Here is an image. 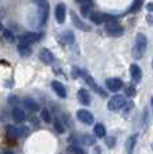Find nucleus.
I'll list each match as a JSON object with an SVG mask.
<instances>
[{"label":"nucleus","instance_id":"obj_1","mask_svg":"<svg viewBox=\"0 0 153 154\" xmlns=\"http://www.w3.org/2000/svg\"><path fill=\"white\" fill-rule=\"evenodd\" d=\"M146 46H148L146 35L142 34V32H138V34L136 35V43H134V49H133V56H134L136 60H140L141 57L145 54Z\"/></svg>","mask_w":153,"mask_h":154},{"label":"nucleus","instance_id":"obj_2","mask_svg":"<svg viewBox=\"0 0 153 154\" xmlns=\"http://www.w3.org/2000/svg\"><path fill=\"white\" fill-rule=\"evenodd\" d=\"M48 16H49V4L48 3H41V4H38L37 7V11H35V22L34 24L35 26H42V24L46 23V20H48Z\"/></svg>","mask_w":153,"mask_h":154},{"label":"nucleus","instance_id":"obj_3","mask_svg":"<svg viewBox=\"0 0 153 154\" xmlns=\"http://www.w3.org/2000/svg\"><path fill=\"white\" fill-rule=\"evenodd\" d=\"M125 104H126V100H125L123 96L115 95V96H113V97L108 100L107 107H108L110 111H118V109H121L122 107H125Z\"/></svg>","mask_w":153,"mask_h":154},{"label":"nucleus","instance_id":"obj_4","mask_svg":"<svg viewBox=\"0 0 153 154\" xmlns=\"http://www.w3.org/2000/svg\"><path fill=\"white\" fill-rule=\"evenodd\" d=\"M105 30L110 37H121L123 34V27L121 24H118L117 22H110V23H106Z\"/></svg>","mask_w":153,"mask_h":154},{"label":"nucleus","instance_id":"obj_5","mask_svg":"<svg viewBox=\"0 0 153 154\" xmlns=\"http://www.w3.org/2000/svg\"><path fill=\"white\" fill-rule=\"evenodd\" d=\"M77 119L80 120L81 123H84V125H92V123L95 122L94 115H92L89 111H87V109H79Z\"/></svg>","mask_w":153,"mask_h":154},{"label":"nucleus","instance_id":"obj_6","mask_svg":"<svg viewBox=\"0 0 153 154\" xmlns=\"http://www.w3.org/2000/svg\"><path fill=\"white\" fill-rule=\"evenodd\" d=\"M84 79H86V81H87V84L89 85V87L92 88V89L95 91V92L98 93V95H100V96H103V97H106L107 96V92H105V91L102 89V88L99 87V85L96 84V81H95L94 79H92L91 76H88V75H84Z\"/></svg>","mask_w":153,"mask_h":154},{"label":"nucleus","instance_id":"obj_7","mask_svg":"<svg viewBox=\"0 0 153 154\" xmlns=\"http://www.w3.org/2000/svg\"><path fill=\"white\" fill-rule=\"evenodd\" d=\"M41 37H42L41 32H26V34H23L19 39H20V42H26V43H30V45H31V43L39 41Z\"/></svg>","mask_w":153,"mask_h":154},{"label":"nucleus","instance_id":"obj_8","mask_svg":"<svg viewBox=\"0 0 153 154\" xmlns=\"http://www.w3.org/2000/svg\"><path fill=\"white\" fill-rule=\"evenodd\" d=\"M106 85H107L108 91L117 92V91H119L123 87V82H122L121 79H107L106 80Z\"/></svg>","mask_w":153,"mask_h":154},{"label":"nucleus","instance_id":"obj_9","mask_svg":"<svg viewBox=\"0 0 153 154\" xmlns=\"http://www.w3.org/2000/svg\"><path fill=\"white\" fill-rule=\"evenodd\" d=\"M130 76H132V80L134 82H140L141 77H142V72H141V68L136 64L130 65Z\"/></svg>","mask_w":153,"mask_h":154},{"label":"nucleus","instance_id":"obj_10","mask_svg":"<svg viewBox=\"0 0 153 154\" xmlns=\"http://www.w3.org/2000/svg\"><path fill=\"white\" fill-rule=\"evenodd\" d=\"M65 15H67V8H65V4L60 3L56 7V20L58 23H64L65 22Z\"/></svg>","mask_w":153,"mask_h":154},{"label":"nucleus","instance_id":"obj_11","mask_svg":"<svg viewBox=\"0 0 153 154\" xmlns=\"http://www.w3.org/2000/svg\"><path fill=\"white\" fill-rule=\"evenodd\" d=\"M39 58L43 64H53V61H54V56L49 49H42V50H41Z\"/></svg>","mask_w":153,"mask_h":154},{"label":"nucleus","instance_id":"obj_12","mask_svg":"<svg viewBox=\"0 0 153 154\" xmlns=\"http://www.w3.org/2000/svg\"><path fill=\"white\" fill-rule=\"evenodd\" d=\"M70 18H72L75 27H77V29H80V30H84V31H88V30H89V27L87 26L83 20H80V19H79V16L76 15L75 11H70Z\"/></svg>","mask_w":153,"mask_h":154},{"label":"nucleus","instance_id":"obj_13","mask_svg":"<svg viewBox=\"0 0 153 154\" xmlns=\"http://www.w3.org/2000/svg\"><path fill=\"white\" fill-rule=\"evenodd\" d=\"M52 88H53L54 92H56L60 97H67V89H65L64 84H61L60 81H53L52 82Z\"/></svg>","mask_w":153,"mask_h":154},{"label":"nucleus","instance_id":"obj_14","mask_svg":"<svg viewBox=\"0 0 153 154\" xmlns=\"http://www.w3.org/2000/svg\"><path fill=\"white\" fill-rule=\"evenodd\" d=\"M77 99L81 104H84V106H88V104L91 103V96H89V93L87 92L86 89H79Z\"/></svg>","mask_w":153,"mask_h":154},{"label":"nucleus","instance_id":"obj_15","mask_svg":"<svg viewBox=\"0 0 153 154\" xmlns=\"http://www.w3.org/2000/svg\"><path fill=\"white\" fill-rule=\"evenodd\" d=\"M12 118H14L15 122L22 123V122H24V119H26V114H24V111L23 109H20V108H14Z\"/></svg>","mask_w":153,"mask_h":154},{"label":"nucleus","instance_id":"obj_16","mask_svg":"<svg viewBox=\"0 0 153 154\" xmlns=\"http://www.w3.org/2000/svg\"><path fill=\"white\" fill-rule=\"evenodd\" d=\"M18 51L22 54V56H30L31 54V46H30V43H26V42H20L18 45Z\"/></svg>","mask_w":153,"mask_h":154},{"label":"nucleus","instance_id":"obj_17","mask_svg":"<svg viewBox=\"0 0 153 154\" xmlns=\"http://www.w3.org/2000/svg\"><path fill=\"white\" fill-rule=\"evenodd\" d=\"M136 142H137V134H133V135L126 141L127 154H132L133 153V149H134V146H136Z\"/></svg>","mask_w":153,"mask_h":154},{"label":"nucleus","instance_id":"obj_18","mask_svg":"<svg viewBox=\"0 0 153 154\" xmlns=\"http://www.w3.org/2000/svg\"><path fill=\"white\" fill-rule=\"evenodd\" d=\"M58 41L61 43H72L73 42V34L70 31L62 32V34L58 37Z\"/></svg>","mask_w":153,"mask_h":154},{"label":"nucleus","instance_id":"obj_19","mask_svg":"<svg viewBox=\"0 0 153 154\" xmlns=\"http://www.w3.org/2000/svg\"><path fill=\"white\" fill-rule=\"evenodd\" d=\"M94 133L98 138H105L106 137V127L102 125V123H98L94 127Z\"/></svg>","mask_w":153,"mask_h":154},{"label":"nucleus","instance_id":"obj_20","mask_svg":"<svg viewBox=\"0 0 153 154\" xmlns=\"http://www.w3.org/2000/svg\"><path fill=\"white\" fill-rule=\"evenodd\" d=\"M89 19H91L95 24L103 23V16H102V14L100 12H91L89 14Z\"/></svg>","mask_w":153,"mask_h":154},{"label":"nucleus","instance_id":"obj_21","mask_svg":"<svg viewBox=\"0 0 153 154\" xmlns=\"http://www.w3.org/2000/svg\"><path fill=\"white\" fill-rule=\"evenodd\" d=\"M24 106H26L27 108H29L30 111H33V112L38 111V108H39L38 103H35V101L31 100V99H26V101H24Z\"/></svg>","mask_w":153,"mask_h":154},{"label":"nucleus","instance_id":"obj_22","mask_svg":"<svg viewBox=\"0 0 153 154\" xmlns=\"http://www.w3.org/2000/svg\"><path fill=\"white\" fill-rule=\"evenodd\" d=\"M142 2L144 0H134L132 4V7L129 8V12H136V11H138L141 8V5H142Z\"/></svg>","mask_w":153,"mask_h":154},{"label":"nucleus","instance_id":"obj_23","mask_svg":"<svg viewBox=\"0 0 153 154\" xmlns=\"http://www.w3.org/2000/svg\"><path fill=\"white\" fill-rule=\"evenodd\" d=\"M68 153H70V154H86V153H84V150H81L80 147L75 146V145L68 146Z\"/></svg>","mask_w":153,"mask_h":154},{"label":"nucleus","instance_id":"obj_24","mask_svg":"<svg viewBox=\"0 0 153 154\" xmlns=\"http://www.w3.org/2000/svg\"><path fill=\"white\" fill-rule=\"evenodd\" d=\"M42 119H43V122H46V123H49L52 120V115H50V112H49V109L48 108H43L42 109Z\"/></svg>","mask_w":153,"mask_h":154},{"label":"nucleus","instance_id":"obj_25","mask_svg":"<svg viewBox=\"0 0 153 154\" xmlns=\"http://www.w3.org/2000/svg\"><path fill=\"white\" fill-rule=\"evenodd\" d=\"M3 35H4V38L8 41V42H14V41H15V37H14V34L10 31V30H4V31H3Z\"/></svg>","mask_w":153,"mask_h":154},{"label":"nucleus","instance_id":"obj_26","mask_svg":"<svg viewBox=\"0 0 153 154\" xmlns=\"http://www.w3.org/2000/svg\"><path fill=\"white\" fill-rule=\"evenodd\" d=\"M83 142L86 145H88V146H91V145H94L95 143V139L92 138L91 135H88V134H86V135L83 137Z\"/></svg>","mask_w":153,"mask_h":154},{"label":"nucleus","instance_id":"obj_27","mask_svg":"<svg viewBox=\"0 0 153 154\" xmlns=\"http://www.w3.org/2000/svg\"><path fill=\"white\" fill-rule=\"evenodd\" d=\"M103 16V22H106V23H110V22H117V18L113 15H108V14H102Z\"/></svg>","mask_w":153,"mask_h":154},{"label":"nucleus","instance_id":"obj_28","mask_svg":"<svg viewBox=\"0 0 153 154\" xmlns=\"http://www.w3.org/2000/svg\"><path fill=\"white\" fill-rule=\"evenodd\" d=\"M54 127H56V130L58 131V133H64V126H62V122H60L58 119L54 120Z\"/></svg>","mask_w":153,"mask_h":154},{"label":"nucleus","instance_id":"obj_29","mask_svg":"<svg viewBox=\"0 0 153 154\" xmlns=\"http://www.w3.org/2000/svg\"><path fill=\"white\" fill-rule=\"evenodd\" d=\"M126 95L130 96V97H133V96L136 95V88L133 87V85H129V87H126Z\"/></svg>","mask_w":153,"mask_h":154},{"label":"nucleus","instance_id":"obj_30","mask_svg":"<svg viewBox=\"0 0 153 154\" xmlns=\"http://www.w3.org/2000/svg\"><path fill=\"white\" fill-rule=\"evenodd\" d=\"M106 145H107L108 147H114V145H115V138L114 137H108V138H106Z\"/></svg>","mask_w":153,"mask_h":154},{"label":"nucleus","instance_id":"obj_31","mask_svg":"<svg viewBox=\"0 0 153 154\" xmlns=\"http://www.w3.org/2000/svg\"><path fill=\"white\" fill-rule=\"evenodd\" d=\"M77 3H80L81 5H89V7H92V0H77Z\"/></svg>","mask_w":153,"mask_h":154},{"label":"nucleus","instance_id":"obj_32","mask_svg":"<svg viewBox=\"0 0 153 154\" xmlns=\"http://www.w3.org/2000/svg\"><path fill=\"white\" fill-rule=\"evenodd\" d=\"M146 10H148L149 12H153V3H148V4H146Z\"/></svg>","mask_w":153,"mask_h":154},{"label":"nucleus","instance_id":"obj_33","mask_svg":"<svg viewBox=\"0 0 153 154\" xmlns=\"http://www.w3.org/2000/svg\"><path fill=\"white\" fill-rule=\"evenodd\" d=\"M34 3H37V4H41V3H45L46 0H33Z\"/></svg>","mask_w":153,"mask_h":154},{"label":"nucleus","instance_id":"obj_34","mask_svg":"<svg viewBox=\"0 0 153 154\" xmlns=\"http://www.w3.org/2000/svg\"><path fill=\"white\" fill-rule=\"evenodd\" d=\"M3 154H14V153H12V152H4Z\"/></svg>","mask_w":153,"mask_h":154},{"label":"nucleus","instance_id":"obj_35","mask_svg":"<svg viewBox=\"0 0 153 154\" xmlns=\"http://www.w3.org/2000/svg\"><path fill=\"white\" fill-rule=\"evenodd\" d=\"M151 101H152V109H153V97L151 99Z\"/></svg>","mask_w":153,"mask_h":154},{"label":"nucleus","instance_id":"obj_36","mask_svg":"<svg viewBox=\"0 0 153 154\" xmlns=\"http://www.w3.org/2000/svg\"><path fill=\"white\" fill-rule=\"evenodd\" d=\"M2 29H3V24H2V23H0V30H2Z\"/></svg>","mask_w":153,"mask_h":154},{"label":"nucleus","instance_id":"obj_37","mask_svg":"<svg viewBox=\"0 0 153 154\" xmlns=\"http://www.w3.org/2000/svg\"><path fill=\"white\" fill-rule=\"evenodd\" d=\"M152 66H153V61H152Z\"/></svg>","mask_w":153,"mask_h":154}]
</instances>
